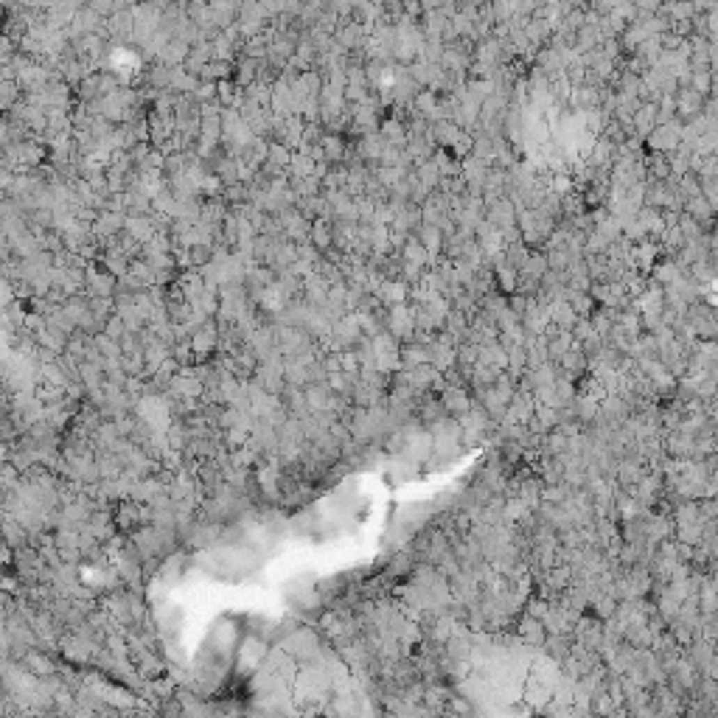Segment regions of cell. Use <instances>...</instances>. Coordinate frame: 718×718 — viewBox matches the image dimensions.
<instances>
[{
	"mask_svg": "<svg viewBox=\"0 0 718 718\" xmlns=\"http://www.w3.org/2000/svg\"><path fill=\"white\" fill-rule=\"evenodd\" d=\"M682 132H685V127H682L679 121H665V124H657V127H654V132H651L646 141H648L651 152L671 155L673 149H679V146H682Z\"/></svg>",
	"mask_w": 718,
	"mask_h": 718,
	"instance_id": "6da1fadb",
	"label": "cell"
},
{
	"mask_svg": "<svg viewBox=\"0 0 718 718\" xmlns=\"http://www.w3.org/2000/svg\"><path fill=\"white\" fill-rule=\"evenodd\" d=\"M704 107H707V95H701L699 90H693V87L676 90V113H679V118L685 124L696 121L704 113Z\"/></svg>",
	"mask_w": 718,
	"mask_h": 718,
	"instance_id": "7a4b0ae2",
	"label": "cell"
},
{
	"mask_svg": "<svg viewBox=\"0 0 718 718\" xmlns=\"http://www.w3.org/2000/svg\"><path fill=\"white\" fill-rule=\"evenodd\" d=\"M441 401H444V407H446V413L455 416V419H460L463 413H469V409L474 407L469 390H466V387H458V384H446Z\"/></svg>",
	"mask_w": 718,
	"mask_h": 718,
	"instance_id": "3957f363",
	"label": "cell"
},
{
	"mask_svg": "<svg viewBox=\"0 0 718 718\" xmlns=\"http://www.w3.org/2000/svg\"><path fill=\"white\" fill-rule=\"evenodd\" d=\"M211 12H214V26L219 31H225L228 26L239 23V12H242V0H211Z\"/></svg>",
	"mask_w": 718,
	"mask_h": 718,
	"instance_id": "277c9868",
	"label": "cell"
},
{
	"mask_svg": "<svg viewBox=\"0 0 718 718\" xmlns=\"http://www.w3.org/2000/svg\"><path fill=\"white\" fill-rule=\"evenodd\" d=\"M517 640L525 643V646H545L547 629H545V623H542L539 618H533V614H525L522 623H520V629H517Z\"/></svg>",
	"mask_w": 718,
	"mask_h": 718,
	"instance_id": "5b68a950",
	"label": "cell"
},
{
	"mask_svg": "<svg viewBox=\"0 0 718 718\" xmlns=\"http://www.w3.org/2000/svg\"><path fill=\"white\" fill-rule=\"evenodd\" d=\"M657 124H660V107H657V101H646V104L634 113V132H637V138H648Z\"/></svg>",
	"mask_w": 718,
	"mask_h": 718,
	"instance_id": "8992f818",
	"label": "cell"
},
{
	"mask_svg": "<svg viewBox=\"0 0 718 718\" xmlns=\"http://www.w3.org/2000/svg\"><path fill=\"white\" fill-rule=\"evenodd\" d=\"M20 662H23L34 676H40V679H45V676H54V673H56V662H54L51 657H45V651H34V648H29V651L20 657Z\"/></svg>",
	"mask_w": 718,
	"mask_h": 718,
	"instance_id": "52a82bcc",
	"label": "cell"
},
{
	"mask_svg": "<svg viewBox=\"0 0 718 718\" xmlns=\"http://www.w3.org/2000/svg\"><path fill=\"white\" fill-rule=\"evenodd\" d=\"M685 214H687V217H693V219H696L701 228H707V225L715 219V208H712V205L707 202V196H704V194H699V196H690V199L685 202Z\"/></svg>",
	"mask_w": 718,
	"mask_h": 718,
	"instance_id": "ba28073f",
	"label": "cell"
},
{
	"mask_svg": "<svg viewBox=\"0 0 718 718\" xmlns=\"http://www.w3.org/2000/svg\"><path fill=\"white\" fill-rule=\"evenodd\" d=\"M309 242L318 247V250H331L334 247V222H329V219H315L312 222V236H309Z\"/></svg>",
	"mask_w": 718,
	"mask_h": 718,
	"instance_id": "9c48e42d",
	"label": "cell"
},
{
	"mask_svg": "<svg viewBox=\"0 0 718 718\" xmlns=\"http://www.w3.org/2000/svg\"><path fill=\"white\" fill-rule=\"evenodd\" d=\"M320 149H323V155H326V160L329 163H343V157H345V143H343V138L340 135H334V132H326L323 138H320Z\"/></svg>",
	"mask_w": 718,
	"mask_h": 718,
	"instance_id": "30bf717a",
	"label": "cell"
},
{
	"mask_svg": "<svg viewBox=\"0 0 718 718\" xmlns=\"http://www.w3.org/2000/svg\"><path fill=\"white\" fill-rule=\"evenodd\" d=\"M231 62H225V59H211L208 65L202 68V73H199V79H205V81H225L228 76H231Z\"/></svg>",
	"mask_w": 718,
	"mask_h": 718,
	"instance_id": "8fae6325",
	"label": "cell"
}]
</instances>
